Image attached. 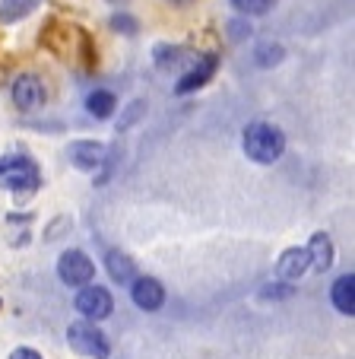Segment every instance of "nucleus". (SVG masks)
Returning a JSON list of instances; mask_svg holds the SVG:
<instances>
[{"label":"nucleus","instance_id":"f257e3e1","mask_svg":"<svg viewBox=\"0 0 355 359\" xmlns=\"http://www.w3.org/2000/svg\"><path fill=\"white\" fill-rule=\"evenodd\" d=\"M242 143H244L248 159H254V163H260V165L276 163V159L286 153V134H282L276 124H267V121L248 124Z\"/></svg>","mask_w":355,"mask_h":359},{"label":"nucleus","instance_id":"f03ea898","mask_svg":"<svg viewBox=\"0 0 355 359\" xmlns=\"http://www.w3.org/2000/svg\"><path fill=\"white\" fill-rule=\"evenodd\" d=\"M67 340L80 356H89V359H108V353H111L108 337L95 325H89V321H76V325H70Z\"/></svg>","mask_w":355,"mask_h":359},{"label":"nucleus","instance_id":"7ed1b4c3","mask_svg":"<svg viewBox=\"0 0 355 359\" xmlns=\"http://www.w3.org/2000/svg\"><path fill=\"white\" fill-rule=\"evenodd\" d=\"M57 277H61L67 286H89L95 277V264L89 261L86 251L70 248L57 258Z\"/></svg>","mask_w":355,"mask_h":359},{"label":"nucleus","instance_id":"20e7f679","mask_svg":"<svg viewBox=\"0 0 355 359\" xmlns=\"http://www.w3.org/2000/svg\"><path fill=\"white\" fill-rule=\"evenodd\" d=\"M74 305H76V312H80L86 321H105L108 315H111V309H114V299H111V292H108L105 286L89 283V286H80Z\"/></svg>","mask_w":355,"mask_h":359},{"label":"nucleus","instance_id":"39448f33","mask_svg":"<svg viewBox=\"0 0 355 359\" xmlns=\"http://www.w3.org/2000/svg\"><path fill=\"white\" fill-rule=\"evenodd\" d=\"M0 182H4V188H7V191H13V194L29 197V194H35V191H39L41 175H39V169H35L32 159L20 156V159H16L13 169L0 175Z\"/></svg>","mask_w":355,"mask_h":359},{"label":"nucleus","instance_id":"423d86ee","mask_svg":"<svg viewBox=\"0 0 355 359\" xmlns=\"http://www.w3.org/2000/svg\"><path fill=\"white\" fill-rule=\"evenodd\" d=\"M13 102H16V109H22V111L39 109L41 102H45V86H41L39 76H32V74L16 76V83H13Z\"/></svg>","mask_w":355,"mask_h":359},{"label":"nucleus","instance_id":"0eeeda50","mask_svg":"<svg viewBox=\"0 0 355 359\" xmlns=\"http://www.w3.org/2000/svg\"><path fill=\"white\" fill-rule=\"evenodd\" d=\"M311 267V258H308V248H286L276 261V277L292 283V280H302Z\"/></svg>","mask_w":355,"mask_h":359},{"label":"nucleus","instance_id":"6e6552de","mask_svg":"<svg viewBox=\"0 0 355 359\" xmlns=\"http://www.w3.org/2000/svg\"><path fill=\"white\" fill-rule=\"evenodd\" d=\"M130 296H134L137 309H143V312H155V309H162V305H165V290H162V283L155 277L134 280Z\"/></svg>","mask_w":355,"mask_h":359},{"label":"nucleus","instance_id":"1a4fd4ad","mask_svg":"<svg viewBox=\"0 0 355 359\" xmlns=\"http://www.w3.org/2000/svg\"><path fill=\"white\" fill-rule=\"evenodd\" d=\"M216 55H203V57H197V64L188 70V74L178 80V86H174V93L178 95H188V93H194V89H200L203 83H209V76H213V70H216Z\"/></svg>","mask_w":355,"mask_h":359},{"label":"nucleus","instance_id":"9d476101","mask_svg":"<svg viewBox=\"0 0 355 359\" xmlns=\"http://www.w3.org/2000/svg\"><path fill=\"white\" fill-rule=\"evenodd\" d=\"M67 156H70V163H74L76 169L92 172L95 165H102V159H105V147L95 143V140H76V143H70Z\"/></svg>","mask_w":355,"mask_h":359},{"label":"nucleus","instance_id":"9b49d317","mask_svg":"<svg viewBox=\"0 0 355 359\" xmlns=\"http://www.w3.org/2000/svg\"><path fill=\"white\" fill-rule=\"evenodd\" d=\"M330 299H333L336 312H342V315L352 318L355 315V277L352 273H342V277L336 280L333 290H330Z\"/></svg>","mask_w":355,"mask_h":359},{"label":"nucleus","instance_id":"f8f14e48","mask_svg":"<svg viewBox=\"0 0 355 359\" xmlns=\"http://www.w3.org/2000/svg\"><path fill=\"white\" fill-rule=\"evenodd\" d=\"M308 258H311V267L314 271H330V264H333V242H330L327 232H314L308 242Z\"/></svg>","mask_w":355,"mask_h":359},{"label":"nucleus","instance_id":"ddd939ff","mask_svg":"<svg viewBox=\"0 0 355 359\" xmlns=\"http://www.w3.org/2000/svg\"><path fill=\"white\" fill-rule=\"evenodd\" d=\"M105 267H108V273H111L114 283H134L137 264L127 258V255H124V251H108Z\"/></svg>","mask_w":355,"mask_h":359},{"label":"nucleus","instance_id":"4468645a","mask_svg":"<svg viewBox=\"0 0 355 359\" xmlns=\"http://www.w3.org/2000/svg\"><path fill=\"white\" fill-rule=\"evenodd\" d=\"M41 7V0H0V22H20Z\"/></svg>","mask_w":355,"mask_h":359},{"label":"nucleus","instance_id":"2eb2a0df","mask_svg":"<svg viewBox=\"0 0 355 359\" xmlns=\"http://www.w3.org/2000/svg\"><path fill=\"white\" fill-rule=\"evenodd\" d=\"M114 109H118V99H114V93H108V89H95L86 99V111L92 118H111Z\"/></svg>","mask_w":355,"mask_h":359},{"label":"nucleus","instance_id":"dca6fc26","mask_svg":"<svg viewBox=\"0 0 355 359\" xmlns=\"http://www.w3.org/2000/svg\"><path fill=\"white\" fill-rule=\"evenodd\" d=\"M273 4L276 0H232V7L244 16H263L273 10Z\"/></svg>","mask_w":355,"mask_h":359},{"label":"nucleus","instance_id":"f3484780","mask_svg":"<svg viewBox=\"0 0 355 359\" xmlns=\"http://www.w3.org/2000/svg\"><path fill=\"white\" fill-rule=\"evenodd\" d=\"M282 61V48L279 45H260L257 48V64L270 67V64H279Z\"/></svg>","mask_w":355,"mask_h":359},{"label":"nucleus","instance_id":"a211bd4d","mask_svg":"<svg viewBox=\"0 0 355 359\" xmlns=\"http://www.w3.org/2000/svg\"><path fill=\"white\" fill-rule=\"evenodd\" d=\"M111 29H114V32H124V35H137V29H140V26H137L134 16L114 13V16H111Z\"/></svg>","mask_w":355,"mask_h":359},{"label":"nucleus","instance_id":"6ab92c4d","mask_svg":"<svg viewBox=\"0 0 355 359\" xmlns=\"http://www.w3.org/2000/svg\"><path fill=\"white\" fill-rule=\"evenodd\" d=\"M292 283H270L260 290V299H288L292 296Z\"/></svg>","mask_w":355,"mask_h":359},{"label":"nucleus","instance_id":"aec40b11","mask_svg":"<svg viewBox=\"0 0 355 359\" xmlns=\"http://www.w3.org/2000/svg\"><path fill=\"white\" fill-rule=\"evenodd\" d=\"M10 359H41V353L32 350V346H16V350L10 353Z\"/></svg>","mask_w":355,"mask_h":359},{"label":"nucleus","instance_id":"412c9836","mask_svg":"<svg viewBox=\"0 0 355 359\" xmlns=\"http://www.w3.org/2000/svg\"><path fill=\"white\" fill-rule=\"evenodd\" d=\"M140 111H143V102H137V105H134V109H130L127 111V115H124V121H118V128H130V124H134L137 121V115H140Z\"/></svg>","mask_w":355,"mask_h":359},{"label":"nucleus","instance_id":"4be33fe9","mask_svg":"<svg viewBox=\"0 0 355 359\" xmlns=\"http://www.w3.org/2000/svg\"><path fill=\"white\" fill-rule=\"evenodd\" d=\"M172 7H188V4H194V0H168Z\"/></svg>","mask_w":355,"mask_h":359},{"label":"nucleus","instance_id":"5701e85b","mask_svg":"<svg viewBox=\"0 0 355 359\" xmlns=\"http://www.w3.org/2000/svg\"><path fill=\"white\" fill-rule=\"evenodd\" d=\"M111 4H127V0H111Z\"/></svg>","mask_w":355,"mask_h":359}]
</instances>
